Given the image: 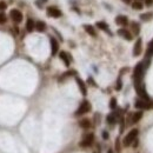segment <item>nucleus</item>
Here are the masks:
<instances>
[{"mask_svg": "<svg viewBox=\"0 0 153 153\" xmlns=\"http://www.w3.org/2000/svg\"><path fill=\"white\" fill-rule=\"evenodd\" d=\"M97 27L99 28V30H103V31H106V32H108L110 34H111V32H110V30H108V25L105 22V21H97Z\"/></svg>", "mask_w": 153, "mask_h": 153, "instance_id": "14", "label": "nucleus"}, {"mask_svg": "<svg viewBox=\"0 0 153 153\" xmlns=\"http://www.w3.org/2000/svg\"><path fill=\"white\" fill-rule=\"evenodd\" d=\"M143 7H144V5L140 3V1H134V3L132 4V8H133V9L140 11V9H143Z\"/></svg>", "mask_w": 153, "mask_h": 153, "instance_id": "22", "label": "nucleus"}, {"mask_svg": "<svg viewBox=\"0 0 153 153\" xmlns=\"http://www.w3.org/2000/svg\"><path fill=\"white\" fill-rule=\"evenodd\" d=\"M6 22V16L4 12H0V24H4Z\"/></svg>", "mask_w": 153, "mask_h": 153, "instance_id": "28", "label": "nucleus"}, {"mask_svg": "<svg viewBox=\"0 0 153 153\" xmlns=\"http://www.w3.org/2000/svg\"><path fill=\"white\" fill-rule=\"evenodd\" d=\"M121 88H123V83H121V79L118 78V80H117V85H116V90H117V91H120Z\"/></svg>", "mask_w": 153, "mask_h": 153, "instance_id": "27", "label": "nucleus"}, {"mask_svg": "<svg viewBox=\"0 0 153 153\" xmlns=\"http://www.w3.org/2000/svg\"><path fill=\"white\" fill-rule=\"evenodd\" d=\"M84 30H85L88 34H90V35H92V37H95V35H97L94 27H93V26H91V25H84Z\"/></svg>", "mask_w": 153, "mask_h": 153, "instance_id": "17", "label": "nucleus"}, {"mask_svg": "<svg viewBox=\"0 0 153 153\" xmlns=\"http://www.w3.org/2000/svg\"><path fill=\"white\" fill-rule=\"evenodd\" d=\"M152 18H153V13H152V12H148V13H144V14L140 16V19L144 20V21H146V20H151Z\"/></svg>", "mask_w": 153, "mask_h": 153, "instance_id": "21", "label": "nucleus"}, {"mask_svg": "<svg viewBox=\"0 0 153 153\" xmlns=\"http://www.w3.org/2000/svg\"><path fill=\"white\" fill-rule=\"evenodd\" d=\"M107 153H113V151H112V150H110V151H108Z\"/></svg>", "mask_w": 153, "mask_h": 153, "instance_id": "36", "label": "nucleus"}, {"mask_svg": "<svg viewBox=\"0 0 153 153\" xmlns=\"http://www.w3.org/2000/svg\"><path fill=\"white\" fill-rule=\"evenodd\" d=\"M151 54H153V39L150 41V44H148V51H147V53H146V56H151Z\"/></svg>", "mask_w": 153, "mask_h": 153, "instance_id": "25", "label": "nucleus"}, {"mask_svg": "<svg viewBox=\"0 0 153 153\" xmlns=\"http://www.w3.org/2000/svg\"><path fill=\"white\" fill-rule=\"evenodd\" d=\"M123 1H124L125 4H130V3H131V0H123Z\"/></svg>", "mask_w": 153, "mask_h": 153, "instance_id": "35", "label": "nucleus"}, {"mask_svg": "<svg viewBox=\"0 0 153 153\" xmlns=\"http://www.w3.org/2000/svg\"><path fill=\"white\" fill-rule=\"evenodd\" d=\"M141 49H143V40L139 38V39L135 41L134 47H133V56L138 57L140 53H141Z\"/></svg>", "mask_w": 153, "mask_h": 153, "instance_id": "8", "label": "nucleus"}, {"mask_svg": "<svg viewBox=\"0 0 153 153\" xmlns=\"http://www.w3.org/2000/svg\"><path fill=\"white\" fill-rule=\"evenodd\" d=\"M34 28H35V22L32 19H27V21H26V30H27V32H32Z\"/></svg>", "mask_w": 153, "mask_h": 153, "instance_id": "18", "label": "nucleus"}, {"mask_svg": "<svg viewBox=\"0 0 153 153\" xmlns=\"http://www.w3.org/2000/svg\"><path fill=\"white\" fill-rule=\"evenodd\" d=\"M108 137H110V135H108V133H107L106 131H104V132H103V138H104L105 140H107V139H108Z\"/></svg>", "mask_w": 153, "mask_h": 153, "instance_id": "31", "label": "nucleus"}, {"mask_svg": "<svg viewBox=\"0 0 153 153\" xmlns=\"http://www.w3.org/2000/svg\"><path fill=\"white\" fill-rule=\"evenodd\" d=\"M93 140H94V134L93 133H88L84 137V139L80 141V146L81 147H88V146H91L93 144Z\"/></svg>", "mask_w": 153, "mask_h": 153, "instance_id": "5", "label": "nucleus"}, {"mask_svg": "<svg viewBox=\"0 0 153 153\" xmlns=\"http://www.w3.org/2000/svg\"><path fill=\"white\" fill-rule=\"evenodd\" d=\"M152 4H153V0H145V5L152 6Z\"/></svg>", "mask_w": 153, "mask_h": 153, "instance_id": "32", "label": "nucleus"}, {"mask_svg": "<svg viewBox=\"0 0 153 153\" xmlns=\"http://www.w3.org/2000/svg\"><path fill=\"white\" fill-rule=\"evenodd\" d=\"M46 13H47V16L51 17V18H60L61 14H62V13H61V11H60L59 8L54 7V6H49V7H47Z\"/></svg>", "mask_w": 153, "mask_h": 153, "instance_id": "6", "label": "nucleus"}, {"mask_svg": "<svg viewBox=\"0 0 153 153\" xmlns=\"http://www.w3.org/2000/svg\"><path fill=\"white\" fill-rule=\"evenodd\" d=\"M88 83H90V84H92L93 86H97V85H95V83L93 81V79H92V78H88Z\"/></svg>", "mask_w": 153, "mask_h": 153, "instance_id": "34", "label": "nucleus"}, {"mask_svg": "<svg viewBox=\"0 0 153 153\" xmlns=\"http://www.w3.org/2000/svg\"><path fill=\"white\" fill-rule=\"evenodd\" d=\"M75 81H76V84H78V86H79V88H80V92L83 93V95H86V94H87V88H86L85 83H84L80 78H78V76L75 78Z\"/></svg>", "mask_w": 153, "mask_h": 153, "instance_id": "12", "label": "nucleus"}, {"mask_svg": "<svg viewBox=\"0 0 153 153\" xmlns=\"http://www.w3.org/2000/svg\"><path fill=\"white\" fill-rule=\"evenodd\" d=\"M9 14H11V18H12V20H13L14 22H17V24H19V22H21L22 21V13L19 11V9H11V12H9Z\"/></svg>", "mask_w": 153, "mask_h": 153, "instance_id": "7", "label": "nucleus"}, {"mask_svg": "<svg viewBox=\"0 0 153 153\" xmlns=\"http://www.w3.org/2000/svg\"><path fill=\"white\" fill-rule=\"evenodd\" d=\"M6 7H7V5L4 1H0V11H4Z\"/></svg>", "mask_w": 153, "mask_h": 153, "instance_id": "29", "label": "nucleus"}, {"mask_svg": "<svg viewBox=\"0 0 153 153\" xmlns=\"http://www.w3.org/2000/svg\"><path fill=\"white\" fill-rule=\"evenodd\" d=\"M116 24L120 25V26H126L129 24V19H127L126 16H118L116 18Z\"/></svg>", "mask_w": 153, "mask_h": 153, "instance_id": "13", "label": "nucleus"}, {"mask_svg": "<svg viewBox=\"0 0 153 153\" xmlns=\"http://www.w3.org/2000/svg\"><path fill=\"white\" fill-rule=\"evenodd\" d=\"M132 145H133V147H134V148H135V147H137L138 145H139V141H138V139H135V140H134Z\"/></svg>", "mask_w": 153, "mask_h": 153, "instance_id": "33", "label": "nucleus"}, {"mask_svg": "<svg viewBox=\"0 0 153 153\" xmlns=\"http://www.w3.org/2000/svg\"><path fill=\"white\" fill-rule=\"evenodd\" d=\"M134 106H135V108H139V110H151V108H153V103L151 100L139 99L135 101Z\"/></svg>", "mask_w": 153, "mask_h": 153, "instance_id": "2", "label": "nucleus"}, {"mask_svg": "<svg viewBox=\"0 0 153 153\" xmlns=\"http://www.w3.org/2000/svg\"><path fill=\"white\" fill-rule=\"evenodd\" d=\"M117 107V99L116 98H112L111 101H110V108L111 110H114Z\"/></svg>", "mask_w": 153, "mask_h": 153, "instance_id": "26", "label": "nucleus"}, {"mask_svg": "<svg viewBox=\"0 0 153 153\" xmlns=\"http://www.w3.org/2000/svg\"><path fill=\"white\" fill-rule=\"evenodd\" d=\"M91 104L88 103L87 100H84L83 103L80 104V106H79V108L75 111V116H83V114H85V113H87V112H90L91 111Z\"/></svg>", "mask_w": 153, "mask_h": 153, "instance_id": "3", "label": "nucleus"}, {"mask_svg": "<svg viewBox=\"0 0 153 153\" xmlns=\"http://www.w3.org/2000/svg\"><path fill=\"white\" fill-rule=\"evenodd\" d=\"M141 118H143V112H141V111H138V112L133 113V114H132V124L138 123Z\"/></svg>", "mask_w": 153, "mask_h": 153, "instance_id": "15", "label": "nucleus"}, {"mask_svg": "<svg viewBox=\"0 0 153 153\" xmlns=\"http://www.w3.org/2000/svg\"><path fill=\"white\" fill-rule=\"evenodd\" d=\"M120 37H123L124 39H126V40H132L133 39V35L127 31V30H125V28H120V30H118V32H117Z\"/></svg>", "mask_w": 153, "mask_h": 153, "instance_id": "10", "label": "nucleus"}, {"mask_svg": "<svg viewBox=\"0 0 153 153\" xmlns=\"http://www.w3.org/2000/svg\"><path fill=\"white\" fill-rule=\"evenodd\" d=\"M116 150L118 152H120V144H119V138L117 139V141H116Z\"/></svg>", "mask_w": 153, "mask_h": 153, "instance_id": "30", "label": "nucleus"}, {"mask_svg": "<svg viewBox=\"0 0 153 153\" xmlns=\"http://www.w3.org/2000/svg\"><path fill=\"white\" fill-rule=\"evenodd\" d=\"M73 74H75V71H68V72H66V73H64V74L60 76L59 81H62L65 78H67V76H70V75H73Z\"/></svg>", "mask_w": 153, "mask_h": 153, "instance_id": "23", "label": "nucleus"}, {"mask_svg": "<svg viewBox=\"0 0 153 153\" xmlns=\"http://www.w3.org/2000/svg\"><path fill=\"white\" fill-rule=\"evenodd\" d=\"M143 74H144V65H143V62H139V64H137V66L134 67V71H133L134 81L141 80L143 79Z\"/></svg>", "mask_w": 153, "mask_h": 153, "instance_id": "4", "label": "nucleus"}, {"mask_svg": "<svg viewBox=\"0 0 153 153\" xmlns=\"http://www.w3.org/2000/svg\"><path fill=\"white\" fill-rule=\"evenodd\" d=\"M138 134H139V131H138L137 129H133V130H131L129 133H127V134L125 135V138H124V140H123V145H124L125 147H129V146H131V145L133 144V141H134V140L137 139Z\"/></svg>", "mask_w": 153, "mask_h": 153, "instance_id": "1", "label": "nucleus"}, {"mask_svg": "<svg viewBox=\"0 0 153 153\" xmlns=\"http://www.w3.org/2000/svg\"><path fill=\"white\" fill-rule=\"evenodd\" d=\"M79 126L81 127V129H85V130L90 129V127H91V120H88V119H81L79 121Z\"/></svg>", "mask_w": 153, "mask_h": 153, "instance_id": "16", "label": "nucleus"}, {"mask_svg": "<svg viewBox=\"0 0 153 153\" xmlns=\"http://www.w3.org/2000/svg\"><path fill=\"white\" fill-rule=\"evenodd\" d=\"M43 1H47V0H43Z\"/></svg>", "mask_w": 153, "mask_h": 153, "instance_id": "37", "label": "nucleus"}, {"mask_svg": "<svg viewBox=\"0 0 153 153\" xmlns=\"http://www.w3.org/2000/svg\"><path fill=\"white\" fill-rule=\"evenodd\" d=\"M59 57L60 59L64 61V64H65V66H70V64H71V59H70V56L65 52V51H61V52L59 53Z\"/></svg>", "mask_w": 153, "mask_h": 153, "instance_id": "11", "label": "nucleus"}, {"mask_svg": "<svg viewBox=\"0 0 153 153\" xmlns=\"http://www.w3.org/2000/svg\"><path fill=\"white\" fill-rule=\"evenodd\" d=\"M49 43H51V53H52V56H56L59 51V44L53 37L49 39Z\"/></svg>", "mask_w": 153, "mask_h": 153, "instance_id": "9", "label": "nucleus"}, {"mask_svg": "<svg viewBox=\"0 0 153 153\" xmlns=\"http://www.w3.org/2000/svg\"><path fill=\"white\" fill-rule=\"evenodd\" d=\"M106 120H107L108 124H114L116 123V116H114V114H108Z\"/></svg>", "mask_w": 153, "mask_h": 153, "instance_id": "24", "label": "nucleus"}, {"mask_svg": "<svg viewBox=\"0 0 153 153\" xmlns=\"http://www.w3.org/2000/svg\"><path fill=\"white\" fill-rule=\"evenodd\" d=\"M35 30L39 31V32H43L46 30V24L44 21H38L35 22Z\"/></svg>", "mask_w": 153, "mask_h": 153, "instance_id": "19", "label": "nucleus"}, {"mask_svg": "<svg viewBox=\"0 0 153 153\" xmlns=\"http://www.w3.org/2000/svg\"><path fill=\"white\" fill-rule=\"evenodd\" d=\"M131 25H132V31H133V33H134L135 35H138V34H139V32H140V25H139V24H137L135 21H133Z\"/></svg>", "mask_w": 153, "mask_h": 153, "instance_id": "20", "label": "nucleus"}]
</instances>
